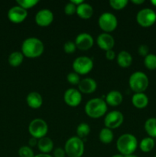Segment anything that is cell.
<instances>
[{"mask_svg":"<svg viewBox=\"0 0 156 157\" xmlns=\"http://www.w3.org/2000/svg\"><path fill=\"white\" fill-rule=\"evenodd\" d=\"M144 64L148 70H155L156 69V55L154 54H148L144 59Z\"/></svg>","mask_w":156,"mask_h":157,"instance_id":"obj_28","label":"cell"},{"mask_svg":"<svg viewBox=\"0 0 156 157\" xmlns=\"http://www.w3.org/2000/svg\"><path fill=\"white\" fill-rule=\"evenodd\" d=\"M99 26L105 33H109L115 31L118 25V21L116 15L110 12H104L99 16L98 20Z\"/></svg>","mask_w":156,"mask_h":157,"instance_id":"obj_7","label":"cell"},{"mask_svg":"<svg viewBox=\"0 0 156 157\" xmlns=\"http://www.w3.org/2000/svg\"><path fill=\"white\" fill-rule=\"evenodd\" d=\"M110 5L115 10H121L126 7L128 5L127 0H110Z\"/></svg>","mask_w":156,"mask_h":157,"instance_id":"obj_30","label":"cell"},{"mask_svg":"<svg viewBox=\"0 0 156 157\" xmlns=\"http://www.w3.org/2000/svg\"><path fill=\"white\" fill-rule=\"evenodd\" d=\"M34 157H53L49 154H46V153H40V154L35 155Z\"/></svg>","mask_w":156,"mask_h":157,"instance_id":"obj_41","label":"cell"},{"mask_svg":"<svg viewBox=\"0 0 156 157\" xmlns=\"http://www.w3.org/2000/svg\"><path fill=\"white\" fill-rule=\"evenodd\" d=\"M38 150L42 153H46L48 154L49 153L53 150L54 149V142L50 138L44 136V137L41 138L38 140Z\"/></svg>","mask_w":156,"mask_h":157,"instance_id":"obj_21","label":"cell"},{"mask_svg":"<svg viewBox=\"0 0 156 157\" xmlns=\"http://www.w3.org/2000/svg\"><path fill=\"white\" fill-rule=\"evenodd\" d=\"M78 88L80 93L89 94L93 93L96 90L97 84L93 78H87L80 80L78 84Z\"/></svg>","mask_w":156,"mask_h":157,"instance_id":"obj_16","label":"cell"},{"mask_svg":"<svg viewBox=\"0 0 156 157\" xmlns=\"http://www.w3.org/2000/svg\"><path fill=\"white\" fill-rule=\"evenodd\" d=\"M132 2L135 5H141V4H143L145 2L144 0H132Z\"/></svg>","mask_w":156,"mask_h":157,"instance_id":"obj_40","label":"cell"},{"mask_svg":"<svg viewBox=\"0 0 156 157\" xmlns=\"http://www.w3.org/2000/svg\"><path fill=\"white\" fill-rule=\"evenodd\" d=\"M16 2L18 6L27 10L36 6L39 2V1L38 0H17Z\"/></svg>","mask_w":156,"mask_h":157,"instance_id":"obj_29","label":"cell"},{"mask_svg":"<svg viewBox=\"0 0 156 157\" xmlns=\"http://www.w3.org/2000/svg\"><path fill=\"white\" fill-rule=\"evenodd\" d=\"M28 16V12L20 6H14L8 12V18L13 23H21L25 20Z\"/></svg>","mask_w":156,"mask_h":157,"instance_id":"obj_14","label":"cell"},{"mask_svg":"<svg viewBox=\"0 0 156 157\" xmlns=\"http://www.w3.org/2000/svg\"><path fill=\"white\" fill-rule=\"evenodd\" d=\"M28 144H29V147H33L35 146L38 145V140L35 139V138L32 137L28 141Z\"/></svg>","mask_w":156,"mask_h":157,"instance_id":"obj_38","label":"cell"},{"mask_svg":"<svg viewBox=\"0 0 156 157\" xmlns=\"http://www.w3.org/2000/svg\"><path fill=\"white\" fill-rule=\"evenodd\" d=\"M73 69L74 72L80 75L90 73L93 67V62L91 58L86 56L78 57L73 61Z\"/></svg>","mask_w":156,"mask_h":157,"instance_id":"obj_8","label":"cell"},{"mask_svg":"<svg viewBox=\"0 0 156 157\" xmlns=\"http://www.w3.org/2000/svg\"><path fill=\"white\" fill-rule=\"evenodd\" d=\"M112 157H125V156H123V155H122V154H116Z\"/></svg>","mask_w":156,"mask_h":157,"instance_id":"obj_42","label":"cell"},{"mask_svg":"<svg viewBox=\"0 0 156 157\" xmlns=\"http://www.w3.org/2000/svg\"><path fill=\"white\" fill-rule=\"evenodd\" d=\"M18 156L19 157H34L35 154L30 147L24 146V147H21L18 150Z\"/></svg>","mask_w":156,"mask_h":157,"instance_id":"obj_31","label":"cell"},{"mask_svg":"<svg viewBox=\"0 0 156 157\" xmlns=\"http://www.w3.org/2000/svg\"><path fill=\"white\" fill-rule=\"evenodd\" d=\"M28 106L32 109H38L43 104V98L38 92H31L26 98Z\"/></svg>","mask_w":156,"mask_h":157,"instance_id":"obj_17","label":"cell"},{"mask_svg":"<svg viewBox=\"0 0 156 157\" xmlns=\"http://www.w3.org/2000/svg\"><path fill=\"white\" fill-rule=\"evenodd\" d=\"M116 147L120 154L128 156L133 154L138 147V140L136 136L131 133L121 135L116 141Z\"/></svg>","mask_w":156,"mask_h":157,"instance_id":"obj_2","label":"cell"},{"mask_svg":"<svg viewBox=\"0 0 156 157\" xmlns=\"http://www.w3.org/2000/svg\"><path fill=\"white\" fill-rule=\"evenodd\" d=\"M67 81L70 84H73V85H78L80 81V75L74 71L69 73L67 76Z\"/></svg>","mask_w":156,"mask_h":157,"instance_id":"obj_32","label":"cell"},{"mask_svg":"<svg viewBox=\"0 0 156 157\" xmlns=\"http://www.w3.org/2000/svg\"><path fill=\"white\" fill-rule=\"evenodd\" d=\"M75 44L76 48L80 51H88L93 47L94 44V40L92 35L88 33H80L76 37Z\"/></svg>","mask_w":156,"mask_h":157,"instance_id":"obj_13","label":"cell"},{"mask_svg":"<svg viewBox=\"0 0 156 157\" xmlns=\"http://www.w3.org/2000/svg\"><path fill=\"white\" fill-rule=\"evenodd\" d=\"M148 78L144 72L136 71L131 75L128 79L130 88L135 93H143L148 87Z\"/></svg>","mask_w":156,"mask_h":157,"instance_id":"obj_4","label":"cell"},{"mask_svg":"<svg viewBox=\"0 0 156 157\" xmlns=\"http://www.w3.org/2000/svg\"><path fill=\"white\" fill-rule=\"evenodd\" d=\"M65 150L61 147L56 148L54 151V157H65Z\"/></svg>","mask_w":156,"mask_h":157,"instance_id":"obj_36","label":"cell"},{"mask_svg":"<svg viewBox=\"0 0 156 157\" xmlns=\"http://www.w3.org/2000/svg\"><path fill=\"white\" fill-rule=\"evenodd\" d=\"M70 2L73 3V5H75L76 6H78L79 5L82 4L83 2H84L83 0H70Z\"/></svg>","mask_w":156,"mask_h":157,"instance_id":"obj_39","label":"cell"},{"mask_svg":"<svg viewBox=\"0 0 156 157\" xmlns=\"http://www.w3.org/2000/svg\"><path fill=\"white\" fill-rule=\"evenodd\" d=\"M24 60V55L21 52H15L10 54L8 58L9 64L12 67H18L21 63L23 62Z\"/></svg>","mask_w":156,"mask_h":157,"instance_id":"obj_25","label":"cell"},{"mask_svg":"<svg viewBox=\"0 0 156 157\" xmlns=\"http://www.w3.org/2000/svg\"><path fill=\"white\" fill-rule=\"evenodd\" d=\"M44 50V46L39 38L31 37L24 40L21 44V53L28 58H36L41 56Z\"/></svg>","mask_w":156,"mask_h":157,"instance_id":"obj_1","label":"cell"},{"mask_svg":"<svg viewBox=\"0 0 156 157\" xmlns=\"http://www.w3.org/2000/svg\"><path fill=\"white\" fill-rule=\"evenodd\" d=\"M138 24L143 28L152 26L156 21V13L151 9H141L136 15Z\"/></svg>","mask_w":156,"mask_h":157,"instance_id":"obj_9","label":"cell"},{"mask_svg":"<svg viewBox=\"0 0 156 157\" xmlns=\"http://www.w3.org/2000/svg\"><path fill=\"white\" fill-rule=\"evenodd\" d=\"M35 22L41 27H47L54 21V14L47 9L38 11L35 15Z\"/></svg>","mask_w":156,"mask_h":157,"instance_id":"obj_12","label":"cell"},{"mask_svg":"<svg viewBox=\"0 0 156 157\" xmlns=\"http://www.w3.org/2000/svg\"><path fill=\"white\" fill-rule=\"evenodd\" d=\"M64 150L69 157H81L84 153V141L77 136L70 137L65 143Z\"/></svg>","mask_w":156,"mask_h":157,"instance_id":"obj_5","label":"cell"},{"mask_svg":"<svg viewBox=\"0 0 156 157\" xmlns=\"http://www.w3.org/2000/svg\"><path fill=\"white\" fill-rule=\"evenodd\" d=\"M99 138L101 143L104 144H109L113 142L114 136H113L112 130L105 127V128H102L99 132Z\"/></svg>","mask_w":156,"mask_h":157,"instance_id":"obj_24","label":"cell"},{"mask_svg":"<svg viewBox=\"0 0 156 157\" xmlns=\"http://www.w3.org/2000/svg\"><path fill=\"white\" fill-rule=\"evenodd\" d=\"M154 140L151 137H145L141 140L139 144V148L144 153H149L154 149Z\"/></svg>","mask_w":156,"mask_h":157,"instance_id":"obj_26","label":"cell"},{"mask_svg":"<svg viewBox=\"0 0 156 157\" xmlns=\"http://www.w3.org/2000/svg\"><path fill=\"white\" fill-rule=\"evenodd\" d=\"M76 46L75 42L72 41H66L64 44V51L67 54H72L76 51Z\"/></svg>","mask_w":156,"mask_h":157,"instance_id":"obj_33","label":"cell"},{"mask_svg":"<svg viewBox=\"0 0 156 157\" xmlns=\"http://www.w3.org/2000/svg\"><path fill=\"white\" fill-rule=\"evenodd\" d=\"M125 157H139V156H136V155L134 154H131V155H128V156H125Z\"/></svg>","mask_w":156,"mask_h":157,"instance_id":"obj_44","label":"cell"},{"mask_svg":"<svg viewBox=\"0 0 156 157\" xmlns=\"http://www.w3.org/2000/svg\"><path fill=\"white\" fill-rule=\"evenodd\" d=\"M154 157H156V154H155V156H154Z\"/></svg>","mask_w":156,"mask_h":157,"instance_id":"obj_45","label":"cell"},{"mask_svg":"<svg viewBox=\"0 0 156 157\" xmlns=\"http://www.w3.org/2000/svg\"><path fill=\"white\" fill-rule=\"evenodd\" d=\"M124 121V117L121 112L113 110L107 113L104 119V124L106 128L116 129L120 127Z\"/></svg>","mask_w":156,"mask_h":157,"instance_id":"obj_10","label":"cell"},{"mask_svg":"<svg viewBox=\"0 0 156 157\" xmlns=\"http://www.w3.org/2000/svg\"><path fill=\"white\" fill-rule=\"evenodd\" d=\"M151 3L153 5V6H156V0H151Z\"/></svg>","mask_w":156,"mask_h":157,"instance_id":"obj_43","label":"cell"},{"mask_svg":"<svg viewBox=\"0 0 156 157\" xmlns=\"http://www.w3.org/2000/svg\"><path fill=\"white\" fill-rule=\"evenodd\" d=\"M132 104L138 109H143L148 104V98L144 93H136L132 98Z\"/></svg>","mask_w":156,"mask_h":157,"instance_id":"obj_20","label":"cell"},{"mask_svg":"<svg viewBox=\"0 0 156 157\" xmlns=\"http://www.w3.org/2000/svg\"><path fill=\"white\" fill-rule=\"evenodd\" d=\"M90 133V127L86 123H81L76 127V135L77 137L80 138L81 140L83 138L87 137Z\"/></svg>","mask_w":156,"mask_h":157,"instance_id":"obj_27","label":"cell"},{"mask_svg":"<svg viewBox=\"0 0 156 157\" xmlns=\"http://www.w3.org/2000/svg\"><path fill=\"white\" fill-rule=\"evenodd\" d=\"M117 63L121 67L126 68L132 63V57L131 54L126 51H122L117 55Z\"/></svg>","mask_w":156,"mask_h":157,"instance_id":"obj_22","label":"cell"},{"mask_svg":"<svg viewBox=\"0 0 156 157\" xmlns=\"http://www.w3.org/2000/svg\"><path fill=\"white\" fill-rule=\"evenodd\" d=\"M76 15L82 19H89L93 14V9L90 4L83 2L76 6Z\"/></svg>","mask_w":156,"mask_h":157,"instance_id":"obj_19","label":"cell"},{"mask_svg":"<svg viewBox=\"0 0 156 157\" xmlns=\"http://www.w3.org/2000/svg\"><path fill=\"white\" fill-rule=\"evenodd\" d=\"M116 56V53H115V52L113 49L106 52V59L109 60V61H113V60H114Z\"/></svg>","mask_w":156,"mask_h":157,"instance_id":"obj_37","label":"cell"},{"mask_svg":"<svg viewBox=\"0 0 156 157\" xmlns=\"http://www.w3.org/2000/svg\"><path fill=\"white\" fill-rule=\"evenodd\" d=\"M64 100L69 107H76L82 101V94L77 89L70 88L64 92Z\"/></svg>","mask_w":156,"mask_h":157,"instance_id":"obj_11","label":"cell"},{"mask_svg":"<svg viewBox=\"0 0 156 157\" xmlns=\"http://www.w3.org/2000/svg\"><path fill=\"white\" fill-rule=\"evenodd\" d=\"M96 43L99 48L107 52L109 50H112L115 45V40L113 37L109 33H102L97 37Z\"/></svg>","mask_w":156,"mask_h":157,"instance_id":"obj_15","label":"cell"},{"mask_svg":"<svg viewBox=\"0 0 156 157\" xmlns=\"http://www.w3.org/2000/svg\"><path fill=\"white\" fill-rule=\"evenodd\" d=\"M64 12L67 15H73L76 12V6L70 2L64 7Z\"/></svg>","mask_w":156,"mask_h":157,"instance_id":"obj_34","label":"cell"},{"mask_svg":"<svg viewBox=\"0 0 156 157\" xmlns=\"http://www.w3.org/2000/svg\"><path fill=\"white\" fill-rule=\"evenodd\" d=\"M145 130L149 137L156 138V118L151 117L145 121Z\"/></svg>","mask_w":156,"mask_h":157,"instance_id":"obj_23","label":"cell"},{"mask_svg":"<svg viewBox=\"0 0 156 157\" xmlns=\"http://www.w3.org/2000/svg\"><path fill=\"white\" fill-rule=\"evenodd\" d=\"M107 104L102 98H93L87 101L85 105V112L87 116L93 119L100 118L106 113Z\"/></svg>","mask_w":156,"mask_h":157,"instance_id":"obj_3","label":"cell"},{"mask_svg":"<svg viewBox=\"0 0 156 157\" xmlns=\"http://www.w3.org/2000/svg\"><path fill=\"white\" fill-rule=\"evenodd\" d=\"M122 95L119 90H111L107 94L106 97V103L107 105L112 107H117L122 102Z\"/></svg>","mask_w":156,"mask_h":157,"instance_id":"obj_18","label":"cell"},{"mask_svg":"<svg viewBox=\"0 0 156 157\" xmlns=\"http://www.w3.org/2000/svg\"><path fill=\"white\" fill-rule=\"evenodd\" d=\"M28 132L32 137L39 140L46 136L48 132V126L44 120L37 118L29 124Z\"/></svg>","mask_w":156,"mask_h":157,"instance_id":"obj_6","label":"cell"},{"mask_svg":"<svg viewBox=\"0 0 156 157\" xmlns=\"http://www.w3.org/2000/svg\"><path fill=\"white\" fill-rule=\"evenodd\" d=\"M138 52H139V55H141V56L142 57H146L147 55H148V52H149V48H148V47L147 45H145V44H142V45H140L139 47V48H138Z\"/></svg>","mask_w":156,"mask_h":157,"instance_id":"obj_35","label":"cell"}]
</instances>
